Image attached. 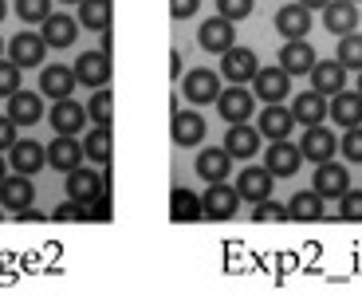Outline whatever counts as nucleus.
<instances>
[{"mask_svg":"<svg viewBox=\"0 0 362 307\" xmlns=\"http://www.w3.org/2000/svg\"><path fill=\"white\" fill-rule=\"evenodd\" d=\"M32 201H36V185H32V178L28 173H8V178L0 181V205H4V213H24V209H32Z\"/></svg>","mask_w":362,"mask_h":307,"instance_id":"obj_1","label":"nucleus"},{"mask_svg":"<svg viewBox=\"0 0 362 307\" xmlns=\"http://www.w3.org/2000/svg\"><path fill=\"white\" fill-rule=\"evenodd\" d=\"M47 55V40L40 36V32H16V36L8 40V59L24 71V67H40Z\"/></svg>","mask_w":362,"mask_h":307,"instance_id":"obj_2","label":"nucleus"},{"mask_svg":"<svg viewBox=\"0 0 362 307\" xmlns=\"http://www.w3.org/2000/svg\"><path fill=\"white\" fill-rule=\"evenodd\" d=\"M260 127H248V122H228L225 130V150L233 154V162H248V158H256L260 154Z\"/></svg>","mask_w":362,"mask_h":307,"instance_id":"obj_3","label":"nucleus"},{"mask_svg":"<svg viewBox=\"0 0 362 307\" xmlns=\"http://www.w3.org/2000/svg\"><path fill=\"white\" fill-rule=\"evenodd\" d=\"M221 71H225L228 83H252L256 71H260V59H256L252 47H240L233 44L225 55H221Z\"/></svg>","mask_w":362,"mask_h":307,"instance_id":"obj_4","label":"nucleus"},{"mask_svg":"<svg viewBox=\"0 0 362 307\" xmlns=\"http://www.w3.org/2000/svg\"><path fill=\"white\" fill-rule=\"evenodd\" d=\"M217 110L225 122H248L256 110V95L245 87V83H233L228 91H221V99H217Z\"/></svg>","mask_w":362,"mask_h":307,"instance_id":"obj_5","label":"nucleus"},{"mask_svg":"<svg viewBox=\"0 0 362 307\" xmlns=\"http://www.w3.org/2000/svg\"><path fill=\"white\" fill-rule=\"evenodd\" d=\"M197 44L205 47V52H213V55H225L228 47L236 44V24L225 20V16H209L205 24L197 28Z\"/></svg>","mask_w":362,"mask_h":307,"instance_id":"obj_6","label":"nucleus"},{"mask_svg":"<svg viewBox=\"0 0 362 307\" xmlns=\"http://www.w3.org/2000/svg\"><path fill=\"white\" fill-rule=\"evenodd\" d=\"M335 150H339V142H335V134L323 127V122H315V127H308L303 130V138H299V154H303V162H331L335 158Z\"/></svg>","mask_w":362,"mask_h":307,"instance_id":"obj_7","label":"nucleus"},{"mask_svg":"<svg viewBox=\"0 0 362 307\" xmlns=\"http://www.w3.org/2000/svg\"><path fill=\"white\" fill-rule=\"evenodd\" d=\"M185 99L193 107H205V103H217L221 99V75L213 67H193L185 75Z\"/></svg>","mask_w":362,"mask_h":307,"instance_id":"obj_8","label":"nucleus"},{"mask_svg":"<svg viewBox=\"0 0 362 307\" xmlns=\"http://www.w3.org/2000/svg\"><path fill=\"white\" fill-rule=\"evenodd\" d=\"M107 178H103L99 170H87V166H75L71 173H67V197L71 201H83V205H90V201L99 197V193H107Z\"/></svg>","mask_w":362,"mask_h":307,"instance_id":"obj_9","label":"nucleus"},{"mask_svg":"<svg viewBox=\"0 0 362 307\" xmlns=\"http://www.w3.org/2000/svg\"><path fill=\"white\" fill-rule=\"evenodd\" d=\"M252 95L264 103H284L291 95V75L284 67H260L252 79Z\"/></svg>","mask_w":362,"mask_h":307,"instance_id":"obj_10","label":"nucleus"},{"mask_svg":"<svg viewBox=\"0 0 362 307\" xmlns=\"http://www.w3.org/2000/svg\"><path fill=\"white\" fill-rule=\"evenodd\" d=\"M75 79L83 83V87H107L110 83V55L103 52H79V59H75Z\"/></svg>","mask_w":362,"mask_h":307,"instance_id":"obj_11","label":"nucleus"},{"mask_svg":"<svg viewBox=\"0 0 362 307\" xmlns=\"http://www.w3.org/2000/svg\"><path fill=\"white\" fill-rule=\"evenodd\" d=\"M236 205H240V193H236V185H225V181H213L209 193H205V201H201V209H205L209 221L236 217Z\"/></svg>","mask_w":362,"mask_h":307,"instance_id":"obj_12","label":"nucleus"},{"mask_svg":"<svg viewBox=\"0 0 362 307\" xmlns=\"http://www.w3.org/2000/svg\"><path fill=\"white\" fill-rule=\"evenodd\" d=\"M228 173H233V154H228L225 146H205V150L197 154V178L205 181V185L228 181Z\"/></svg>","mask_w":362,"mask_h":307,"instance_id":"obj_13","label":"nucleus"},{"mask_svg":"<svg viewBox=\"0 0 362 307\" xmlns=\"http://www.w3.org/2000/svg\"><path fill=\"white\" fill-rule=\"evenodd\" d=\"M256 127H260V134L268 138V142H276V138H288L291 130H296V115H291V107H284V103H264Z\"/></svg>","mask_w":362,"mask_h":307,"instance_id":"obj_14","label":"nucleus"},{"mask_svg":"<svg viewBox=\"0 0 362 307\" xmlns=\"http://www.w3.org/2000/svg\"><path fill=\"white\" fill-rule=\"evenodd\" d=\"M8 166H16V173H32L47 166V146H40L36 138H16V146L8 150Z\"/></svg>","mask_w":362,"mask_h":307,"instance_id":"obj_15","label":"nucleus"},{"mask_svg":"<svg viewBox=\"0 0 362 307\" xmlns=\"http://www.w3.org/2000/svg\"><path fill=\"white\" fill-rule=\"evenodd\" d=\"M272 173H268V166H245L240 170V178H236V193H240V201H264V197H272Z\"/></svg>","mask_w":362,"mask_h":307,"instance_id":"obj_16","label":"nucleus"},{"mask_svg":"<svg viewBox=\"0 0 362 307\" xmlns=\"http://www.w3.org/2000/svg\"><path fill=\"white\" fill-rule=\"evenodd\" d=\"M315 193H323V197H343L346 190H351V173H346V166H339L335 158L331 162H319L315 166V185H311Z\"/></svg>","mask_w":362,"mask_h":307,"instance_id":"obj_17","label":"nucleus"},{"mask_svg":"<svg viewBox=\"0 0 362 307\" xmlns=\"http://www.w3.org/2000/svg\"><path fill=\"white\" fill-rule=\"evenodd\" d=\"M276 32H280L284 40H303L311 32V8L308 4H284L280 12H276Z\"/></svg>","mask_w":362,"mask_h":307,"instance_id":"obj_18","label":"nucleus"},{"mask_svg":"<svg viewBox=\"0 0 362 307\" xmlns=\"http://www.w3.org/2000/svg\"><path fill=\"white\" fill-rule=\"evenodd\" d=\"M299 162H303V154H299L296 142H288V138L268 142V173L272 178H291L299 170Z\"/></svg>","mask_w":362,"mask_h":307,"instance_id":"obj_19","label":"nucleus"},{"mask_svg":"<svg viewBox=\"0 0 362 307\" xmlns=\"http://www.w3.org/2000/svg\"><path fill=\"white\" fill-rule=\"evenodd\" d=\"M75 67H64V64H52L40 71V95H47V99H71L75 91Z\"/></svg>","mask_w":362,"mask_h":307,"instance_id":"obj_20","label":"nucleus"},{"mask_svg":"<svg viewBox=\"0 0 362 307\" xmlns=\"http://www.w3.org/2000/svg\"><path fill=\"white\" fill-rule=\"evenodd\" d=\"M319 64V55H315V47L308 44V40H288L284 44V52H280V67L288 75H311V67Z\"/></svg>","mask_w":362,"mask_h":307,"instance_id":"obj_21","label":"nucleus"},{"mask_svg":"<svg viewBox=\"0 0 362 307\" xmlns=\"http://www.w3.org/2000/svg\"><path fill=\"white\" fill-rule=\"evenodd\" d=\"M291 115H296V122H303V127H315V122H323V118L331 115V103H327V95H319L315 87L299 91V99H291Z\"/></svg>","mask_w":362,"mask_h":307,"instance_id":"obj_22","label":"nucleus"},{"mask_svg":"<svg viewBox=\"0 0 362 307\" xmlns=\"http://www.w3.org/2000/svg\"><path fill=\"white\" fill-rule=\"evenodd\" d=\"M87 107H79L75 99H55L52 103V127L59 130V134H79L83 127H87Z\"/></svg>","mask_w":362,"mask_h":307,"instance_id":"obj_23","label":"nucleus"},{"mask_svg":"<svg viewBox=\"0 0 362 307\" xmlns=\"http://www.w3.org/2000/svg\"><path fill=\"white\" fill-rule=\"evenodd\" d=\"M358 8H354V0H331L323 8V28L331 32V36H346V32H354L358 28Z\"/></svg>","mask_w":362,"mask_h":307,"instance_id":"obj_24","label":"nucleus"},{"mask_svg":"<svg viewBox=\"0 0 362 307\" xmlns=\"http://www.w3.org/2000/svg\"><path fill=\"white\" fill-rule=\"evenodd\" d=\"M311 87L319 91V95H339V91L346 87V67L339 64V59H319L315 67H311Z\"/></svg>","mask_w":362,"mask_h":307,"instance_id":"obj_25","label":"nucleus"},{"mask_svg":"<svg viewBox=\"0 0 362 307\" xmlns=\"http://www.w3.org/2000/svg\"><path fill=\"white\" fill-rule=\"evenodd\" d=\"M8 115L16 127H36L44 118V99L36 91H16V95H8Z\"/></svg>","mask_w":362,"mask_h":307,"instance_id":"obj_26","label":"nucleus"},{"mask_svg":"<svg viewBox=\"0 0 362 307\" xmlns=\"http://www.w3.org/2000/svg\"><path fill=\"white\" fill-rule=\"evenodd\" d=\"M83 158H87V154H83V146L75 142L71 134H59L52 146H47V166H52V170H59V173H71Z\"/></svg>","mask_w":362,"mask_h":307,"instance_id":"obj_27","label":"nucleus"},{"mask_svg":"<svg viewBox=\"0 0 362 307\" xmlns=\"http://www.w3.org/2000/svg\"><path fill=\"white\" fill-rule=\"evenodd\" d=\"M205 118L197 110H173V142L177 146H201L205 142Z\"/></svg>","mask_w":362,"mask_h":307,"instance_id":"obj_28","label":"nucleus"},{"mask_svg":"<svg viewBox=\"0 0 362 307\" xmlns=\"http://www.w3.org/2000/svg\"><path fill=\"white\" fill-rule=\"evenodd\" d=\"M331 118H335L339 127H362V95L358 91H339L331 95Z\"/></svg>","mask_w":362,"mask_h":307,"instance_id":"obj_29","label":"nucleus"},{"mask_svg":"<svg viewBox=\"0 0 362 307\" xmlns=\"http://www.w3.org/2000/svg\"><path fill=\"white\" fill-rule=\"evenodd\" d=\"M75 32H79L75 16H67V12H52V16L44 20V32H40V36L47 40V47H71Z\"/></svg>","mask_w":362,"mask_h":307,"instance_id":"obj_30","label":"nucleus"},{"mask_svg":"<svg viewBox=\"0 0 362 307\" xmlns=\"http://www.w3.org/2000/svg\"><path fill=\"white\" fill-rule=\"evenodd\" d=\"M323 217V193H315V190H303V193H296V197L288 201V221H319Z\"/></svg>","mask_w":362,"mask_h":307,"instance_id":"obj_31","label":"nucleus"},{"mask_svg":"<svg viewBox=\"0 0 362 307\" xmlns=\"http://www.w3.org/2000/svg\"><path fill=\"white\" fill-rule=\"evenodd\" d=\"M110 0H79V24L90 28V32H110Z\"/></svg>","mask_w":362,"mask_h":307,"instance_id":"obj_32","label":"nucleus"},{"mask_svg":"<svg viewBox=\"0 0 362 307\" xmlns=\"http://www.w3.org/2000/svg\"><path fill=\"white\" fill-rule=\"evenodd\" d=\"M170 217L177 221V225H189V221H201L205 217V209H201V197L189 190H173L170 197Z\"/></svg>","mask_w":362,"mask_h":307,"instance_id":"obj_33","label":"nucleus"},{"mask_svg":"<svg viewBox=\"0 0 362 307\" xmlns=\"http://www.w3.org/2000/svg\"><path fill=\"white\" fill-rule=\"evenodd\" d=\"M83 154H87V162L107 166V162H110V127L87 130V138H83Z\"/></svg>","mask_w":362,"mask_h":307,"instance_id":"obj_34","label":"nucleus"},{"mask_svg":"<svg viewBox=\"0 0 362 307\" xmlns=\"http://www.w3.org/2000/svg\"><path fill=\"white\" fill-rule=\"evenodd\" d=\"M87 115L95 118V127H110V118H115V99H110L107 87H95V95H90V103H87Z\"/></svg>","mask_w":362,"mask_h":307,"instance_id":"obj_35","label":"nucleus"},{"mask_svg":"<svg viewBox=\"0 0 362 307\" xmlns=\"http://www.w3.org/2000/svg\"><path fill=\"white\" fill-rule=\"evenodd\" d=\"M339 64L346 71H362V36H354V32L339 36Z\"/></svg>","mask_w":362,"mask_h":307,"instance_id":"obj_36","label":"nucleus"},{"mask_svg":"<svg viewBox=\"0 0 362 307\" xmlns=\"http://www.w3.org/2000/svg\"><path fill=\"white\" fill-rule=\"evenodd\" d=\"M252 221L256 225H280V221H288V205H280V201H272V197H264V201H256L252 205Z\"/></svg>","mask_w":362,"mask_h":307,"instance_id":"obj_37","label":"nucleus"},{"mask_svg":"<svg viewBox=\"0 0 362 307\" xmlns=\"http://www.w3.org/2000/svg\"><path fill=\"white\" fill-rule=\"evenodd\" d=\"M16 16L24 24H44L52 16V0H16Z\"/></svg>","mask_w":362,"mask_h":307,"instance_id":"obj_38","label":"nucleus"},{"mask_svg":"<svg viewBox=\"0 0 362 307\" xmlns=\"http://www.w3.org/2000/svg\"><path fill=\"white\" fill-rule=\"evenodd\" d=\"M339 217L343 221H362V190H346L339 197Z\"/></svg>","mask_w":362,"mask_h":307,"instance_id":"obj_39","label":"nucleus"},{"mask_svg":"<svg viewBox=\"0 0 362 307\" xmlns=\"http://www.w3.org/2000/svg\"><path fill=\"white\" fill-rule=\"evenodd\" d=\"M16 91H20V67L12 64V59H0V95L8 99Z\"/></svg>","mask_w":362,"mask_h":307,"instance_id":"obj_40","label":"nucleus"},{"mask_svg":"<svg viewBox=\"0 0 362 307\" xmlns=\"http://www.w3.org/2000/svg\"><path fill=\"white\" fill-rule=\"evenodd\" d=\"M52 217H55V221H90V205H83V201H71V197H67L64 205L52 213Z\"/></svg>","mask_w":362,"mask_h":307,"instance_id":"obj_41","label":"nucleus"},{"mask_svg":"<svg viewBox=\"0 0 362 307\" xmlns=\"http://www.w3.org/2000/svg\"><path fill=\"white\" fill-rule=\"evenodd\" d=\"M248 12H252V0H217V16H225V20H245Z\"/></svg>","mask_w":362,"mask_h":307,"instance_id":"obj_42","label":"nucleus"},{"mask_svg":"<svg viewBox=\"0 0 362 307\" xmlns=\"http://www.w3.org/2000/svg\"><path fill=\"white\" fill-rule=\"evenodd\" d=\"M343 158H346V162H362V127H346Z\"/></svg>","mask_w":362,"mask_h":307,"instance_id":"obj_43","label":"nucleus"},{"mask_svg":"<svg viewBox=\"0 0 362 307\" xmlns=\"http://www.w3.org/2000/svg\"><path fill=\"white\" fill-rule=\"evenodd\" d=\"M110 217H115V205H110V190H107L90 201V221H110Z\"/></svg>","mask_w":362,"mask_h":307,"instance_id":"obj_44","label":"nucleus"},{"mask_svg":"<svg viewBox=\"0 0 362 307\" xmlns=\"http://www.w3.org/2000/svg\"><path fill=\"white\" fill-rule=\"evenodd\" d=\"M16 146V122L12 115H0V154H8Z\"/></svg>","mask_w":362,"mask_h":307,"instance_id":"obj_45","label":"nucleus"},{"mask_svg":"<svg viewBox=\"0 0 362 307\" xmlns=\"http://www.w3.org/2000/svg\"><path fill=\"white\" fill-rule=\"evenodd\" d=\"M197 8H201V0H170V12H173V20H189Z\"/></svg>","mask_w":362,"mask_h":307,"instance_id":"obj_46","label":"nucleus"},{"mask_svg":"<svg viewBox=\"0 0 362 307\" xmlns=\"http://www.w3.org/2000/svg\"><path fill=\"white\" fill-rule=\"evenodd\" d=\"M170 75H173V79L181 75V52H177V47L170 52Z\"/></svg>","mask_w":362,"mask_h":307,"instance_id":"obj_47","label":"nucleus"},{"mask_svg":"<svg viewBox=\"0 0 362 307\" xmlns=\"http://www.w3.org/2000/svg\"><path fill=\"white\" fill-rule=\"evenodd\" d=\"M299 4H308V8H327L331 0H299Z\"/></svg>","mask_w":362,"mask_h":307,"instance_id":"obj_48","label":"nucleus"},{"mask_svg":"<svg viewBox=\"0 0 362 307\" xmlns=\"http://www.w3.org/2000/svg\"><path fill=\"white\" fill-rule=\"evenodd\" d=\"M8 178V162H4V154H0V181Z\"/></svg>","mask_w":362,"mask_h":307,"instance_id":"obj_49","label":"nucleus"},{"mask_svg":"<svg viewBox=\"0 0 362 307\" xmlns=\"http://www.w3.org/2000/svg\"><path fill=\"white\" fill-rule=\"evenodd\" d=\"M8 16V0H0V20Z\"/></svg>","mask_w":362,"mask_h":307,"instance_id":"obj_50","label":"nucleus"},{"mask_svg":"<svg viewBox=\"0 0 362 307\" xmlns=\"http://www.w3.org/2000/svg\"><path fill=\"white\" fill-rule=\"evenodd\" d=\"M59 4H79V0H59Z\"/></svg>","mask_w":362,"mask_h":307,"instance_id":"obj_51","label":"nucleus"},{"mask_svg":"<svg viewBox=\"0 0 362 307\" xmlns=\"http://www.w3.org/2000/svg\"><path fill=\"white\" fill-rule=\"evenodd\" d=\"M358 95H362V71H358Z\"/></svg>","mask_w":362,"mask_h":307,"instance_id":"obj_52","label":"nucleus"},{"mask_svg":"<svg viewBox=\"0 0 362 307\" xmlns=\"http://www.w3.org/2000/svg\"><path fill=\"white\" fill-rule=\"evenodd\" d=\"M4 47H8V44H4V40H0V55H4Z\"/></svg>","mask_w":362,"mask_h":307,"instance_id":"obj_53","label":"nucleus"},{"mask_svg":"<svg viewBox=\"0 0 362 307\" xmlns=\"http://www.w3.org/2000/svg\"><path fill=\"white\" fill-rule=\"evenodd\" d=\"M0 221H4V205H0Z\"/></svg>","mask_w":362,"mask_h":307,"instance_id":"obj_54","label":"nucleus"}]
</instances>
